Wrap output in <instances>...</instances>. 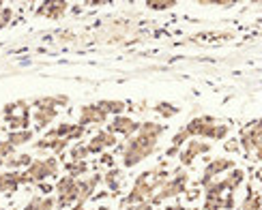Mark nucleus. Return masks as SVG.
Masks as SVG:
<instances>
[{
  "mask_svg": "<svg viewBox=\"0 0 262 210\" xmlns=\"http://www.w3.org/2000/svg\"><path fill=\"white\" fill-rule=\"evenodd\" d=\"M155 137H148L144 133H140L138 131V135L127 142V146L123 148V163H125V168H134V165H138L142 159H146L148 154L155 150Z\"/></svg>",
  "mask_w": 262,
  "mask_h": 210,
  "instance_id": "1",
  "label": "nucleus"
},
{
  "mask_svg": "<svg viewBox=\"0 0 262 210\" xmlns=\"http://www.w3.org/2000/svg\"><path fill=\"white\" fill-rule=\"evenodd\" d=\"M58 174V163L56 159H41V161H32L28 165V172L21 174V182H39L46 180L48 176H56Z\"/></svg>",
  "mask_w": 262,
  "mask_h": 210,
  "instance_id": "2",
  "label": "nucleus"
},
{
  "mask_svg": "<svg viewBox=\"0 0 262 210\" xmlns=\"http://www.w3.org/2000/svg\"><path fill=\"white\" fill-rule=\"evenodd\" d=\"M56 191H58V208H67L71 206L73 202H78L80 197V186H78V180L67 176V178H60L58 184H56Z\"/></svg>",
  "mask_w": 262,
  "mask_h": 210,
  "instance_id": "3",
  "label": "nucleus"
},
{
  "mask_svg": "<svg viewBox=\"0 0 262 210\" xmlns=\"http://www.w3.org/2000/svg\"><path fill=\"white\" fill-rule=\"evenodd\" d=\"M243 146L247 150H256V159H260V123L258 120H256V125H252L243 133Z\"/></svg>",
  "mask_w": 262,
  "mask_h": 210,
  "instance_id": "4",
  "label": "nucleus"
},
{
  "mask_svg": "<svg viewBox=\"0 0 262 210\" xmlns=\"http://www.w3.org/2000/svg\"><path fill=\"white\" fill-rule=\"evenodd\" d=\"M140 129L138 123H134L131 118H125V116H118L112 120V125H110V131L112 133H123V135H131V133H136V131Z\"/></svg>",
  "mask_w": 262,
  "mask_h": 210,
  "instance_id": "5",
  "label": "nucleus"
},
{
  "mask_svg": "<svg viewBox=\"0 0 262 210\" xmlns=\"http://www.w3.org/2000/svg\"><path fill=\"white\" fill-rule=\"evenodd\" d=\"M105 118H107V114L103 109H99L97 105H89V107H84L80 114V127L91 125V123H105Z\"/></svg>",
  "mask_w": 262,
  "mask_h": 210,
  "instance_id": "6",
  "label": "nucleus"
},
{
  "mask_svg": "<svg viewBox=\"0 0 262 210\" xmlns=\"http://www.w3.org/2000/svg\"><path fill=\"white\" fill-rule=\"evenodd\" d=\"M232 161L230 159H215V161H211L209 165H206V170H204V186L211 182V178L215 174H222V172H226V170H230L232 168Z\"/></svg>",
  "mask_w": 262,
  "mask_h": 210,
  "instance_id": "7",
  "label": "nucleus"
},
{
  "mask_svg": "<svg viewBox=\"0 0 262 210\" xmlns=\"http://www.w3.org/2000/svg\"><path fill=\"white\" fill-rule=\"evenodd\" d=\"M211 150V146L209 144H202V142H189L187 144V148L183 150V154H181V161L187 165V163H191L198 154H202V152H209Z\"/></svg>",
  "mask_w": 262,
  "mask_h": 210,
  "instance_id": "8",
  "label": "nucleus"
},
{
  "mask_svg": "<svg viewBox=\"0 0 262 210\" xmlns=\"http://www.w3.org/2000/svg\"><path fill=\"white\" fill-rule=\"evenodd\" d=\"M19 184H21V174L17 172L0 174V193H13Z\"/></svg>",
  "mask_w": 262,
  "mask_h": 210,
  "instance_id": "9",
  "label": "nucleus"
},
{
  "mask_svg": "<svg viewBox=\"0 0 262 210\" xmlns=\"http://www.w3.org/2000/svg\"><path fill=\"white\" fill-rule=\"evenodd\" d=\"M112 144H116V137L112 133H107V131H103V133L93 137V142L86 146V150L89 152H101L105 146H112Z\"/></svg>",
  "mask_w": 262,
  "mask_h": 210,
  "instance_id": "10",
  "label": "nucleus"
},
{
  "mask_svg": "<svg viewBox=\"0 0 262 210\" xmlns=\"http://www.w3.org/2000/svg\"><path fill=\"white\" fill-rule=\"evenodd\" d=\"M54 116H56V109H54V107H41V109H37V112H35V120H37L39 129H46L48 123H50Z\"/></svg>",
  "mask_w": 262,
  "mask_h": 210,
  "instance_id": "11",
  "label": "nucleus"
},
{
  "mask_svg": "<svg viewBox=\"0 0 262 210\" xmlns=\"http://www.w3.org/2000/svg\"><path fill=\"white\" fill-rule=\"evenodd\" d=\"M64 11H67V5L64 3H48V5H43V9L39 13L48 15V17H58L60 13H64Z\"/></svg>",
  "mask_w": 262,
  "mask_h": 210,
  "instance_id": "12",
  "label": "nucleus"
},
{
  "mask_svg": "<svg viewBox=\"0 0 262 210\" xmlns=\"http://www.w3.org/2000/svg\"><path fill=\"white\" fill-rule=\"evenodd\" d=\"M32 139V133H30V131H15V133H11L9 135V144H11V146H21V144H26V142H30Z\"/></svg>",
  "mask_w": 262,
  "mask_h": 210,
  "instance_id": "13",
  "label": "nucleus"
},
{
  "mask_svg": "<svg viewBox=\"0 0 262 210\" xmlns=\"http://www.w3.org/2000/svg\"><path fill=\"white\" fill-rule=\"evenodd\" d=\"M97 107L103 109L105 114H121L125 105L121 101H101V103H97Z\"/></svg>",
  "mask_w": 262,
  "mask_h": 210,
  "instance_id": "14",
  "label": "nucleus"
},
{
  "mask_svg": "<svg viewBox=\"0 0 262 210\" xmlns=\"http://www.w3.org/2000/svg\"><path fill=\"white\" fill-rule=\"evenodd\" d=\"M5 165H9V168H21V165H30L32 159L28 157V154H19V157H9L7 161H3Z\"/></svg>",
  "mask_w": 262,
  "mask_h": 210,
  "instance_id": "15",
  "label": "nucleus"
},
{
  "mask_svg": "<svg viewBox=\"0 0 262 210\" xmlns=\"http://www.w3.org/2000/svg\"><path fill=\"white\" fill-rule=\"evenodd\" d=\"M13 146H11L9 142H0V159H7L9 154H13Z\"/></svg>",
  "mask_w": 262,
  "mask_h": 210,
  "instance_id": "16",
  "label": "nucleus"
},
{
  "mask_svg": "<svg viewBox=\"0 0 262 210\" xmlns=\"http://www.w3.org/2000/svg\"><path fill=\"white\" fill-rule=\"evenodd\" d=\"M157 112H161L163 116H174L179 112L177 107H172V105H166V103H161V105H157Z\"/></svg>",
  "mask_w": 262,
  "mask_h": 210,
  "instance_id": "17",
  "label": "nucleus"
},
{
  "mask_svg": "<svg viewBox=\"0 0 262 210\" xmlns=\"http://www.w3.org/2000/svg\"><path fill=\"white\" fill-rule=\"evenodd\" d=\"M71 154H73V159H75V161H80V159H84L86 154H89V150L82 148V146H75V148L71 150Z\"/></svg>",
  "mask_w": 262,
  "mask_h": 210,
  "instance_id": "18",
  "label": "nucleus"
},
{
  "mask_svg": "<svg viewBox=\"0 0 262 210\" xmlns=\"http://www.w3.org/2000/svg\"><path fill=\"white\" fill-rule=\"evenodd\" d=\"M116 178H118V172H116V170H112L110 174H107V178H105L107 184H110L112 189H116V186H118V180H116Z\"/></svg>",
  "mask_w": 262,
  "mask_h": 210,
  "instance_id": "19",
  "label": "nucleus"
},
{
  "mask_svg": "<svg viewBox=\"0 0 262 210\" xmlns=\"http://www.w3.org/2000/svg\"><path fill=\"white\" fill-rule=\"evenodd\" d=\"M148 7H152V9H170V7H174V3H148Z\"/></svg>",
  "mask_w": 262,
  "mask_h": 210,
  "instance_id": "20",
  "label": "nucleus"
},
{
  "mask_svg": "<svg viewBox=\"0 0 262 210\" xmlns=\"http://www.w3.org/2000/svg\"><path fill=\"white\" fill-rule=\"evenodd\" d=\"M129 210H150V206H148V204H138V206L129 208Z\"/></svg>",
  "mask_w": 262,
  "mask_h": 210,
  "instance_id": "21",
  "label": "nucleus"
},
{
  "mask_svg": "<svg viewBox=\"0 0 262 210\" xmlns=\"http://www.w3.org/2000/svg\"><path fill=\"white\" fill-rule=\"evenodd\" d=\"M0 210H3V208H0Z\"/></svg>",
  "mask_w": 262,
  "mask_h": 210,
  "instance_id": "22",
  "label": "nucleus"
}]
</instances>
